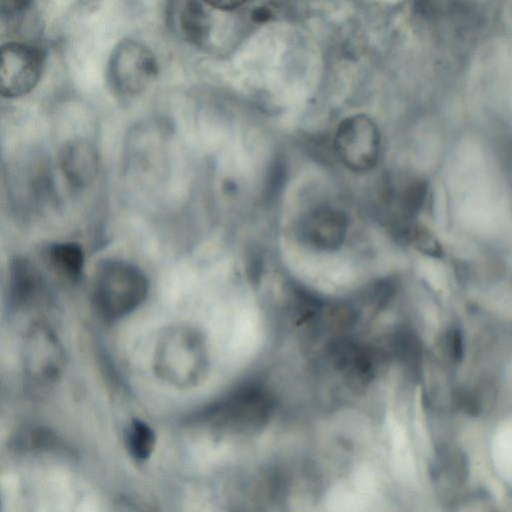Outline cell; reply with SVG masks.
I'll use <instances>...</instances> for the list:
<instances>
[{
    "instance_id": "obj_14",
    "label": "cell",
    "mask_w": 512,
    "mask_h": 512,
    "mask_svg": "<svg viewBox=\"0 0 512 512\" xmlns=\"http://www.w3.org/2000/svg\"><path fill=\"white\" fill-rule=\"evenodd\" d=\"M31 0H0L2 16L13 17L23 13L29 6Z\"/></svg>"
},
{
    "instance_id": "obj_10",
    "label": "cell",
    "mask_w": 512,
    "mask_h": 512,
    "mask_svg": "<svg viewBox=\"0 0 512 512\" xmlns=\"http://www.w3.org/2000/svg\"><path fill=\"white\" fill-rule=\"evenodd\" d=\"M44 259L55 274L70 282L80 279L84 268V252L78 243L54 242L44 251Z\"/></svg>"
},
{
    "instance_id": "obj_9",
    "label": "cell",
    "mask_w": 512,
    "mask_h": 512,
    "mask_svg": "<svg viewBox=\"0 0 512 512\" xmlns=\"http://www.w3.org/2000/svg\"><path fill=\"white\" fill-rule=\"evenodd\" d=\"M58 159L62 173L72 187L83 189L94 181L99 168V155L89 141L75 139L65 143Z\"/></svg>"
},
{
    "instance_id": "obj_8",
    "label": "cell",
    "mask_w": 512,
    "mask_h": 512,
    "mask_svg": "<svg viewBox=\"0 0 512 512\" xmlns=\"http://www.w3.org/2000/svg\"><path fill=\"white\" fill-rule=\"evenodd\" d=\"M46 281L37 267L25 257H16L9 269L8 307L13 311L37 307L48 300Z\"/></svg>"
},
{
    "instance_id": "obj_1",
    "label": "cell",
    "mask_w": 512,
    "mask_h": 512,
    "mask_svg": "<svg viewBox=\"0 0 512 512\" xmlns=\"http://www.w3.org/2000/svg\"><path fill=\"white\" fill-rule=\"evenodd\" d=\"M209 366L204 335L187 323L172 324L159 334L153 354V370L164 383L190 389L206 376Z\"/></svg>"
},
{
    "instance_id": "obj_16",
    "label": "cell",
    "mask_w": 512,
    "mask_h": 512,
    "mask_svg": "<svg viewBox=\"0 0 512 512\" xmlns=\"http://www.w3.org/2000/svg\"><path fill=\"white\" fill-rule=\"evenodd\" d=\"M254 19L257 21L267 20L269 17V11L263 8H258L254 11Z\"/></svg>"
},
{
    "instance_id": "obj_7",
    "label": "cell",
    "mask_w": 512,
    "mask_h": 512,
    "mask_svg": "<svg viewBox=\"0 0 512 512\" xmlns=\"http://www.w3.org/2000/svg\"><path fill=\"white\" fill-rule=\"evenodd\" d=\"M348 228L346 215L331 207L315 208L305 214L298 225L300 241L311 248L330 251L344 241Z\"/></svg>"
},
{
    "instance_id": "obj_4",
    "label": "cell",
    "mask_w": 512,
    "mask_h": 512,
    "mask_svg": "<svg viewBox=\"0 0 512 512\" xmlns=\"http://www.w3.org/2000/svg\"><path fill=\"white\" fill-rule=\"evenodd\" d=\"M158 72V61L154 53L143 43L127 39L113 49L107 67V79L116 94L133 97L150 87Z\"/></svg>"
},
{
    "instance_id": "obj_3",
    "label": "cell",
    "mask_w": 512,
    "mask_h": 512,
    "mask_svg": "<svg viewBox=\"0 0 512 512\" xmlns=\"http://www.w3.org/2000/svg\"><path fill=\"white\" fill-rule=\"evenodd\" d=\"M21 363L29 383L55 384L66 367V354L54 330L43 321L31 323L21 342Z\"/></svg>"
},
{
    "instance_id": "obj_12",
    "label": "cell",
    "mask_w": 512,
    "mask_h": 512,
    "mask_svg": "<svg viewBox=\"0 0 512 512\" xmlns=\"http://www.w3.org/2000/svg\"><path fill=\"white\" fill-rule=\"evenodd\" d=\"M208 21L197 0H188L181 13V26L186 36L195 42L205 39Z\"/></svg>"
},
{
    "instance_id": "obj_2",
    "label": "cell",
    "mask_w": 512,
    "mask_h": 512,
    "mask_svg": "<svg viewBox=\"0 0 512 512\" xmlns=\"http://www.w3.org/2000/svg\"><path fill=\"white\" fill-rule=\"evenodd\" d=\"M148 291V278L137 265L121 259L105 260L94 277L93 305L103 319L119 320L135 311Z\"/></svg>"
},
{
    "instance_id": "obj_11",
    "label": "cell",
    "mask_w": 512,
    "mask_h": 512,
    "mask_svg": "<svg viewBox=\"0 0 512 512\" xmlns=\"http://www.w3.org/2000/svg\"><path fill=\"white\" fill-rule=\"evenodd\" d=\"M156 439L154 429L139 418H133L124 431L125 448L137 462H144L152 455Z\"/></svg>"
},
{
    "instance_id": "obj_13",
    "label": "cell",
    "mask_w": 512,
    "mask_h": 512,
    "mask_svg": "<svg viewBox=\"0 0 512 512\" xmlns=\"http://www.w3.org/2000/svg\"><path fill=\"white\" fill-rule=\"evenodd\" d=\"M447 351L451 359L460 362L464 355L463 337L459 329H451L446 338Z\"/></svg>"
},
{
    "instance_id": "obj_5",
    "label": "cell",
    "mask_w": 512,
    "mask_h": 512,
    "mask_svg": "<svg viewBox=\"0 0 512 512\" xmlns=\"http://www.w3.org/2000/svg\"><path fill=\"white\" fill-rule=\"evenodd\" d=\"M333 147L340 161L353 172L373 169L380 156V134L365 115L345 118L338 126Z\"/></svg>"
},
{
    "instance_id": "obj_15",
    "label": "cell",
    "mask_w": 512,
    "mask_h": 512,
    "mask_svg": "<svg viewBox=\"0 0 512 512\" xmlns=\"http://www.w3.org/2000/svg\"><path fill=\"white\" fill-rule=\"evenodd\" d=\"M207 5L221 10V11H231L237 9L242 4L245 3L246 0H203Z\"/></svg>"
},
{
    "instance_id": "obj_6",
    "label": "cell",
    "mask_w": 512,
    "mask_h": 512,
    "mask_svg": "<svg viewBox=\"0 0 512 512\" xmlns=\"http://www.w3.org/2000/svg\"><path fill=\"white\" fill-rule=\"evenodd\" d=\"M43 51L31 44L8 42L1 48L0 91L4 98H18L37 85L44 67Z\"/></svg>"
}]
</instances>
